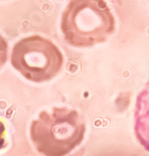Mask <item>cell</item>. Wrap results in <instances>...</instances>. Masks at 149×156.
Wrapping results in <instances>:
<instances>
[{"label":"cell","instance_id":"5","mask_svg":"<svg viewBox=\"0 0 149 156\" xmlns=\"http://www.w3.org/2000/svg\"><path fill=\"white\" fill-rule=\"evenodd\" d=\"M7 55H9V45H7V41L0 34V70L6 64Z\"/></svg>","mask_w":149,"mask_h":156},{"label":"cell","instance_id":"1","mask_svg":"<svg viewBox=\"0 0 149 156\" xmlns=\"http://www.w3.org/2000/svg\"><path fill=\"white\" fill-rule=\"evenodd\" d=\"M65 41L75 48L102 44L116 30V21L104 0H71L60 19Z\"/></svg>","mask_w":149,"mask_h":156},{"label":"cell","instance_id":"6","mask_svg":"<svg viewBox=\"0 0 149 156\" xmlns=\"http://www.w3.org/2000/svg\"><path fill=\"white\" fill-rule=\"evenodd\" d=\"M4 135H5V128H4V125L0 122V149L4 147Z\"/></svg>","mask_w":149,"mask_h":156},{"label":"cell","instance_id":"2","mask_svg":"<svg viewBox=\"0 0 149 156\" xmlns=\"http://www.w3.org/2000/svg\"><path fill=\"white\" fill-rule=\"evenodd\" d=\"M85 123L79 112L68 107L42 110L30 125V138L44 156H66L82 144Z\"/></svg>","mask_w":149,"mask_h":156},{"label":"cell","instance_id":"3","mask_svg":"<svg viewBox=\"0 0 149 156\" xmlns=\"http://www.w3.org/2000/svg\"><path fill=\"white\" fill-rule=\"evenodd\" d=\"M11 62L24 78L40 83L59 75L64 65V56L50 40L41 36H30L14 45Z\"/></svg>","mask_w":149,"mask_h":156},{"label":"cell","instance_id":"4","mask_svg":"<svg viewBox=\"0 0 149 156\" xmlns=\"http://www.w3.org/2000/svg\"><path fill=\"white\" fill-rule=\"evenodd\" d=\"M133 129L138 142L149 152V80L137 96Z\"/></svg>","mask_w":149,"mask_h":156}]
</instances>
